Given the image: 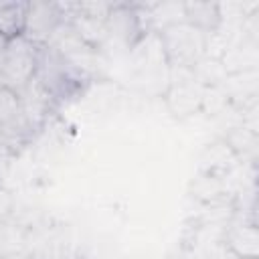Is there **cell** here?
<instances>
[{
  "instance_id": "obj_5",
  "label": "cell",
  "mask_w": 259,
  "mask_h": 259,
  "mask_svg": "<svg viewBox=\"0 0 259 259\" xmlns=\"http://www.w3.org/2000/svg\"><path fill=\"white\" fill-rule=\"evenodd\" d=\"M20 97V103H22V109H24V115L30 123L32 130H36L49 115V111L53 109V105L57 103L55 97L32 77V81L18 93Z\"/></svg>"
},
{
  "instance_id": "obj_7",
  "label": "cell",
  "mask_w": 259,
  "mask_h": 259,
  "mask_svg": "<svg viewBox=\"0 0 259 259\" xmlns=\"http://www.w3.org/2000/svg\"><path fill=\"white\" fill-rule=\"evenodd\" d=\"M221 4L217 2H184L182 4V20L200 32H214L221 24Z\"/></svg>"
},
{
  "instance_id": "obj_9",
  "label": "cell",
  "mask_w": 259,
  "mask_h": 259,
  "mask_svg": "<svg viewBox=\"0 0 259 259\" xmlns=\"http://www.w3.org/2000/svg\"><path fill=\"white\" fill-rule=\"evenodd\" d=\"M4 259H26V257H22V255H6Z\"/></svg>"
},
{
  "instance_id": "obj_3",
  "label": "cell",
  "mask_w": 259,
  "mask_h": 259,
  "mask_svg": "<svg viewBox=\"0 0 259 259\" xmlns=\"http://www.w3.org/2000/svg\"><path fill=\"white\" fill-rule=\"evenodd\" d=\"M63 22H65V18L59 8V2H28L22 36H26L30 42L42 47L51 40V36Z\"/></svg>"
},
{
  "instance_id": "obj_6",
  "label": "cell",
  "mask_w": 259,
  "mask_h": 259,
  "mask_svg": "<svg viewBox=\"0 0 259 259\" xmlns=\"http://www.w3.org/2000/svg\"><path fill=\"white\" fill-rule=\"evenodd\" d=\"M227 247L239 259L259 257V233L255 223H239L227 231Z\"/></svg>"
},
{
  "instance_id": "obj_1",
  "label": "cell",
  "mask_w": 259,
  "mask_h": 259,
  "mask_svg": "<svg viewBox=\"0 0 259 259\" xmlns=\"http://www.w3.org/2000/svg\"><path fill=\"white\" fill-rule=\"evenodd\" d=\"M38 65V45L26 36H16L6 42L0 63V85L20 93L34 77Z\"/></svg>"
},
{
  "instance_id": "obj_8",
  "label": "cell",
  "mask_w": 259,
  "mask_h": 259,
  "mask_svg": "<svg viewBox=\"0 0 259 259\" xmlns=\"http://www.w3.org/2000/svg\"><path fill=\"white\" fill-rule=\"evenodd\" d=\"M28 2H0V36L6 40L24 34Z\"/></svg>"
},
{
  "instance_id": "obj_4",
  "label": "cell",
  "mask_w": 259,
  "mask_h": 259,
  "mask_svg": "<svg viewBox=\"0 0 259 259\" xmlns=\"http://www.w3.org/2000/svg\"><path fill=\"white\" fill-rule=\"evenodd\" d=\"M105 28H107V36L117 38L119 42L132 47L142 38V32H144L142 12L136 8V4L113 2L105 18Z\"/></svg>"
},
{
  "instance_id": "obj_2",
  "label": "cell",
  "mask_w": 259,
  "mask_h": 259,
  "mask_svg": "<svg viewBox=\"0 0 259 259\" xmlns=\"http://www.w3.org/2000/svg\"><path fill=\"white\" fill-rule=\"evenodd\" d=\"M160 40H162V49H164L166 57L180 67L196 65L206 49V34L200 32L198 28L186 24L184 20L170 22L162 30Z\"/></svg>"
}]
</instances>
